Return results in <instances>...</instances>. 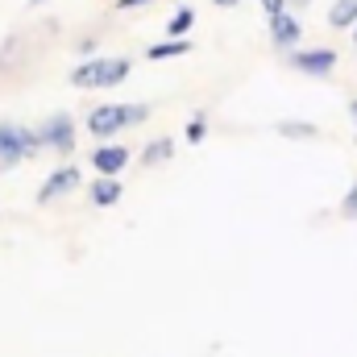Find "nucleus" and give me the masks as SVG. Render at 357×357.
Instances as JSON below:
<instances>
[{
	"mask_svg": "<svg viewBox=\"0 0 357 357\" xmlns=\"http://www.w3.org/2000/svg\"><path fill=\"white\" fill-rule=\"evenodd\" d=\"M150 116V104H100L88 116V133L91 137H116L129 125H142Z\"/></svg>",
	"mask_w": 357,
	"mask_h": 357,
	"instance_id": "nucleus-1",
	"label": "nucleus"
},
{
	"mask_svg": "<svg viewBox=\"0 0 357 357\" xmlns=\"http://www.w3.org/2000/svg\"><path fill=\"white\" fill-rule=\"evenodd\" d=\"M129 71H133V63L121 59V54L116 59H88L71 71V84L75 88H116V84L129 79Z\"/></svg>",
	"mask_w": 357,
	"mask_h": 357,
	"instance_id": "nucleus-2",
	"label": "nucleus"
},
{
	"mask_svg": "<svg viewBox=\"0 0 357 357\" xmlns=\"http://www.w3.org/2000/svg\"><path fill=\"white\" fill-rule=\"evenodd\" d=\"M42 150V137L38 129H25V125H0V167H17L21 158L38 154Z\"/></svg>",
	"mask_w": 357,
	"mask_h": 357,
	"instance_id": "nucleus-3",
	"label": "nucleus"
},
{
	"mask_svg": "<svg viewBox=\"0 0 357 357\" xmlns=\"http://www.w3.org/2000/svg\"><path fill=\"white\" fill-rule=\"evenodd\" d=\"M38 137H42V150L71 154V150H75V121H71L67 112H54V116L38 129Z\"/></svg>",
	"mask_w": 357,
	"mask_h": 357,
	"instance_id": "nucleus-4",
	"label": "nucleus"
},
{
	"mask_svg": "<svg viewBox=\"0 0 357 357\" xmlns=\"http://www.w3.org/2000/svg\"><path fill=\"white\" fill-rule=\"evenodd\" d=\"M291 67L303 71V75L324 79V75H333V67H337V50H291Z\"/></svg>",
	"mask_w": 357,
	"mask_h": 357,
	"instance_id": "nucleus-5",
	"label": "nucleus"
},
{
	"mask_svg": "<svg viewBox=\"0 0 357 357\" xmlns=\"http://www.w3.org/2000/svg\"><path fill=\"white\" fill-rule=\"evenodd\" d=\"M91 167H96V175H100V178H116L125 167H129V150H125V146H116V142L96 146V150H91Z\"/></svg>",
	"mask_w": 357,
	"mask_h": 357,
	"instance_id": "nucleus-6",
	"label": "nucleus"
},
{
	"mask_svg": "<svg viewBox=\"0 0 357 357\" xmlns=\"http://www.w3.org/2000/svg\"><path fill=\"white\" fill-rule=\"evenodd\" d=\"M299 33H303V25H299V17L287 8V13H278V17H270V42L278 46V50H295L299 46Z\"/></svg>",
	"mask_w": 357,
	"mask_h": 357,
	"instance_id": "nucleus-7",
	"label": "nucleus"
},
{
	"mask_svg": "<svg viewBox=\"0 0 357 357\" xmlns=\"http://www.w3.org/2000/svg\"><path fill=\"white\" fill-rule=\"evenodd\" d=\"M79 187V167H59L54 175L42 183V191H38V204H50V199H59V195H67V191H75Z\"/></svg>",
	"mask_w": 357,
	"mask_h": 357,
	"instance_id": "nucleus-8",
	"label": "nucleus"
},
{
	"mask_svg": "<svg viewBox=\"0 0 357 357\" xmlns=\"http://www.w3.org/2000/svg\"><path fill=\"white\" fill-rule=\"evenodd\" d=\"M328 25L333 29H357V0H337L328 8Z\"/></svg>",
	"mask_w": 357,
	"mask_h": 357,
	"instance_id": "nucleus-9",
	"label": "nucleus"
},
{
	"mask_svg": "<svg viewBox=\"0 0 357 357\" xmlns=\"http://www.w3.org/2000/svg\"><path fill=\"white\" fill-rule=\"evenodd\" d=\"M116 199H121V183L116 178H96L91 183V204L96 208H112Z\"/></svg>",
	"mask_w": 357,
	"mask_h": 357,
	"instance_id": "nucleus-10",
	"label": "nucleus"
},
{
	"mask_svg": "<svg viewBox=\"0 0 357 357\" xmlns=\"http://www.w3.org/2000/svg\"><path fill=\"white\" fill-rule=\"evenodd\" d=\"M187 50H191V42H187V38H167V42H154V46L146 50V59H154V63H158V59H178V54H187Z\"/></svg>",
	"mask_w": 357,
	"mask_h": 357,
	"instance_id": "nucleus-11",
	"label": "nucleus"
},
{
	"mask_svg": "<svg viewBox=\"0 0 357 357\" xmlns=\"http://www.w3.org/2000/svg\"><path fill=\"white\" fill-rule=\"evenodd\" d=\"M191 25H195V13L191 8H175V17L167 21V38H187Z\"/></svg>",
	"mask_w": 357,
	"mask_h": 357,
	"instance_id": "nucleus-12",
	"label": "nucleus"
},
{
	"mask_svg": "<svg viewBox=\"0 0 357 357\" xmlns=\"http://www.w3.org/2000/svg\"><path fill=\"white\" fill-rule=\"evenodd\" d=\"M171 154H175V142H171V137H162V142H150V146H146L142 162H146V167H154V162H167Z\"/></svg>",
	"mask_w": 357,
	"mask_h": 357,
	"instance_id": "nucleus-13",
	"label": "nucleus"
},
{
	"mask_svg": "<svg viewBox=\"0 0 357 357\" xmlns=\"http://www.w3.org/2000/svg\"><path fill=\"white\" fill-rule=\"evenodd\" d=\"M278 133L282 137H316V125H291L287 121V125H278Z\"/></svg>",
	"mask_w": 357,
	"mask_h": 357,
	"instance_id": "nucleus-14",
	"label": "nucleus"
},
{
	"mask_svg": "<svg viewBox=\"0 0 357 357\" xmlns=\"http://www.w3.org/2000/svg\"><path fill=\"white\" fill-rule=\"evenodd\" d=\"M204 137H208V121H204V116H195V121L187 125V142L195 146V142H204Z\"/></svg>",
	"mask_w": 357,
	"mask_h": 357,
	"instance_id": "nucleus-15",
	"label": "nucleus"
},
{
	"mask_svg": "<svg viewBox=\"0 0 357 357\" xmlns=\"http://www.w3.org/2000/svg\"><path fill=\"white\" fill-rule=\"evenodd\" d=\"M341 216H345V220H357V183L349 187V195H345V204H341Z\"/></svg>",
	"mask_w": 357,
	"mask_h": 357,
	"instance_id": "nucleus-16",
	"label": "nucleus"
},
{
	"mask_svg": "<svg viewBox=\"0 0 357 357\" xmlns=\"http://www.w3.org/2000/svg\"><path fill=\"white\" fill-rule=\"evenodd\" d=\"M262 13H266V17H278V13H287V0H262Z\"/></svg>",
	"mask_w": 357,
	"mask_h": 357,
	"instance_id": "nucleus-17",
	"label": "nucleus"
},
{
	"mask_svg": "<svg viewBox=\"0 0 357 357\" xmlns=\"http://www.w3.org/2000/svg\"><path fill=\"white\" fill-rule=\"evenodd\" d=\"M146 4H150V0H116L121 13H129V8H146Z\"/></svg>",
	"mask_w": 357,
	"mask_h": 357,
	"instance_id": "nucleus-18",
	"label": "nucleus"
},
{
	"mask_svg": "<svg viewBox=\"0 0 357 357\" xmlns=\"http://www.w3.org/2000/svg\"><path fill=\"white\" fill-rule=\"evenodd\" d=\"M212 4H216V8H233L237 0H212Z\"/></svg>",
	"mask_w": 357,
	"mask_h": 357,
	"instance_id": "nucleus-19",
	"label": "nucleus"
},
{
	"mask_svg": "<svg viewBox=\"0 0 357 357\" xmlns=\"http://www.w3.org/2000/svg\"><path fill=\"white\" fill-rule=\"evenodd\" d=\"M349 112H354V121H357V100H354V104H349Z\"/></svg>",
	"mask_w": 357,
	"mask_h": 357,
	"instance_id": "nucleus-20",
	"label": "nucleus"
},
{
	"mask_svg": "<svg viewBox=\"0 0 357 357\" xmlns=\"http://www.w3.org/2000/svg\"><path fill=\"white\" fill-rule=\"evenodd\" d=\"M291 4H299V8H303V4H312V0H291Z\"/></svg>",
	"mask_w": 357,
	"mask_h": 357,
	"instance_id": "nucleus-21",
	"label": "nucleus"
},
{
	"mask_svg": "<svg viewBox=\"0 0 357 357\" xmlns=\"http://www.w3.org/2000/svg\"><path fill=\"white\" fill-rule=\"evenodd\" d=\"M29 4H42V0H29Z\"/></svg>",
	"mask_w": 357,
	"mask_h": 357,
	"instance_id": "nucleus-22",
	"label": "nucleus"
},
{
	"mask_svg": "<svg viewBox=\"0 0 357 357\" xmlns=\"http://www.w3.org/2000/svg\"><path fill=\"white\" fill-rule=\"evenodd\" d=\"M354 42H357V29H354Z\"/></svg>",
	"mask_w": 357,
	"mask_h": 357,
	"instance_id": "nucleus-23",
	"label": "nucleus"
}]
</instances>
